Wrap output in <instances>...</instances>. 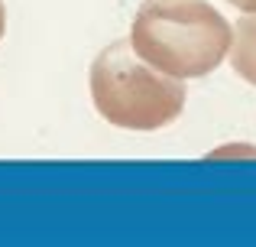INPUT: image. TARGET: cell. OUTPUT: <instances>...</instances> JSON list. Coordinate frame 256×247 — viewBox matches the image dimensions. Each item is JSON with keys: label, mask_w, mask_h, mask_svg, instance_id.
<instances>
[{"label": "cell", "mask_w": 256, "mask_h": 247, "mask_svg": "<svg viewBox=\"0 0 256 247\" xmlns=\"http://www.w3.org/2000/svg\"><path fill=\"white\" fill-rule=\"evenodd\" d=\"M133 49L172 78L208 75L230 49V26L201 0H150L133 23Z\"/></svg>", "instance_id": "obj_1"}, {"label": "cell", "mask_w": 256, "mask_h": 247, "mask_svg": "<svg viewBox=\"0 0 256 247\" xmlns=\"http://www.w3.org/2000/svg\"><path fill=\"white\" fill-rule=\"evenodd\" d=\"M0 36H4V4H0Z\"/></svg>", "instance_id": "obj_5"}, {"label": "cell", "mask_w": 256, "mask_h": 247, "mask_svg": "<svg viewBox=\"0 0 256 247\" xmlns=\"http://www.w3.org/2000/svg\"><path fill=\"white\" fill-rule=\"evenodd\" d=\"M230 4L244 7V10H256V0H230Z\"/></svg>", "instance_id": "obj_4"}, {"label": "cell", "mask_w": 256, "mask_h": 247, "mask_svg": "<svg viewBox=\"0 0 256 247\" xmlns=\"http://www.w3.org/2000/svg\"><path fill=\"white\" fill-rule=\"evenodd\" d=\"M234 65L244 78L256 82V20H244L234 39Z\"/></svg>", "instance_id": "obj_3"}, {"label": "cell", "mask_w": 256, "mask_h": 247, "mask_svg": "<svg viewBox=\"0 0 256 247\" xmlns=\"http://www.w3.org/2000/svg\"><path fill=\"white\" fill-rule=\"evenodd\" d=\"M91 98L110 124L126 130H156L182 114L185 88L178 78L140 62L133 46L114 43L91 65Z\"/></svg>", "instance_id": "obj_2"}]
</instances>
